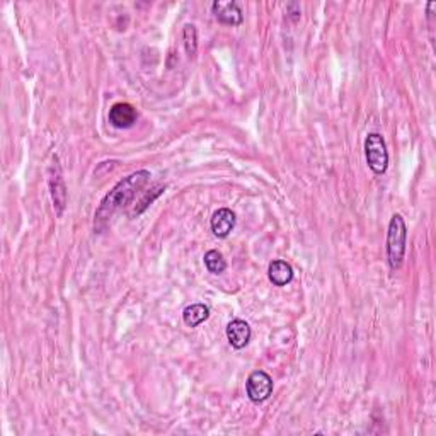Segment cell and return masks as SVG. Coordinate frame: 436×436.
Wrapping results in <instances>:
<instances>
[{"mask_svg":"<svg viewBox=\"0 0 436 436\" xmlns=\"http://www.w3.org/2000/svg\"><path fill=\"white\" fill-rule=\"evenodd\" d=\"M208 317H210V308L204 304L188 305V307L184 308V312H182L184 324L189 327H198L200 324H203Z\"/></svg>","mask_w":436,"mask_h":436,"instance_id":"11","label":"cell"},{"mask_svg":"<svg viewBox=\"0 0 436 436\" xmlns=\"http://www.w3.org/2000/svg\"><path fill=\"white\" fill-rule=\"evenodd\" d=\"M234 227H236V213L229 208H220L211 217V232L220 238L229 236Z\"/></svg>","mask_w":436,"mask_h":436,"instance_id":"9","label":"cell"},{"mask_svg":"<svg viewBox=\"0 0 436 436\" xmlns=\"http://www.w3.org/2000/svg\"><path fill=\"white\" fill-rule=\"evenodd\" d=\"M268 278L274 286H286L293 279V268L283 259L273 261L268 268Z\"/></svg>","mask_w":436,"mask_h":436,"instance_id":"10","label":"cell"},{"mask_svg":"<svg viewBox=\"0 0 436 436\" xmlns=\"http://www.w3.org/2000/svg\"><path fill=\"white\" fill-rule=\"evenodd\" d=\"M245 392L252 402H264L273 394V378L263 370H256L249 375L245 382Z\"/></svg>","mask_w":436,"mask_h":436,"instance_id":"4","label":"cell"},{"mask_svg":"<svg viewBox=\"0 0 436 436\" xmlns=\"http://www.w3.org/2000/svg\"><path fill=\"white\" fill-rule=\"evenodd\" d=\"M50 189L51 198H53V207L58 215L63 213L67 204V186L63 181L62 167L58 164V157H53V162L50 166Z\"/></svg>","mask_w":436,"mask_h":436,"instance_id":"5","label":"cell"},{"mask_svg":"<svg viewBox=\"0 0 436 436\" xmlns=\"http://www.w3.org/2000/svg\"><path fill=\"white\" fill-rule=\"evenodd\" d=\"M211 10H213L215 17L222 22V24L227 26H238L244 21V16H242V10L238 7L237 2H217L211 3Z\"/></svg>","mask_w":436,"mask_h":436,"instance_id":"7","label":"cell"},{"mask_svg":"<svg viewBox=\"0 0 436 436\" xmlns=\"http://www.w3.org/2000/svg\"><path fill=\"white\" fill-rule=\"evenodd\" d=\"M406 241H408V227L402 215L396 213L390 218L389 232H387V258L392 270H399L404 263Z\"/></svg>","mask_w":436,"mask_h":436,"instance_id":"2","label":"cell"},{"mask_svg":"<svg viewBox=\"0 0 436 436\" xmlns=\"http://www.w3.org/2000/svg\"><path fill=\"white\" fill-rule=\"evenodd\" d=\"M227 339L236 349H242L251 341V326L242 319H234L227 326Z\"/></svg>","mask_w":436,"mask_h":436,"instance_id":"8","label":"cell"},{"mask_svg":"<svg viewBox=\"0 0 436 436\" xmlns=\"http://www.w3.org/2000/svg\"><path fill=\"white\" fill-rule=\"evenodd\" d=\"M148 179H150V173H148V171H139V173H133L132 176L119 181L118 184L104 196V200L101 201L94 217L96 230L101 232V230L107 225L110 218L113 217L118 210H121L126 204L132 203L133 198L139 195L140 189L147 184Z\"/></svg>","mask_w":436,"mask_h":436,"instance_id":"1","label":"cell"},{"mask_svg":"<svg viewBox=\"0 0 436 436\" xmlns=\"http://www.w3.org/2000/svg\"><path fill=\"white\" fill-rule=\"evenodd\" d=\"M162 191H164V188H162V186H160V188H157V189H154V193H152V195H147V196H145V200H143V201H141V207L139 208V210H137V213H141V211H143V210H145V208H147V207H148V204H150V203H152V201H154L155 198H157V196H159V195H160V193H162Z\"/></svg>","mask_w":436,"mask_h":436,"instance_id":"14","label":"cell"},{"mask_svg":"<svg viewBox=\"0 0 436 436\" xmlns=\"http://www.w3.org/2000/svg\"><path fill=\"white\" fill-rule=\"evenodd\" d=\"M204 266H207V270L210 271L211 274H222L223 271H225L227 268V263L225 259H223L222 252L218 251H208L207 254H204Z\"/></svg>","mask_w":436,"mask_h":436,"instance_id":"12","label":"cell"},{"mask_svg":"<svg viewBox=\"0 0 436 436\" xmlns=\"http://www.w3.org/2000/svg\"><path fill=\"white\" fill-rule=\"evenodd\" d=\"M365 155H367L368 167L375 174H383L389 167V152L383 137L380 133H368L365 140Z\"/></svg>","mask_w":436,"mask_h":436,"instance_id":"3","label":"cell"},{"mask_svg":"<svg viewBox=\"0 0 436 436\" xmlns=\"http://www.w3.org/2000/svg\"><path fill=\"white\" fill-rule=\"evenodd\" d=\"M137 110L128 103H116L111 106L110 110V123L114 126V128L119 130H126L132 128L137 123Z\"/></svg>","mask_w":436,"mask_h":436,"instance_id":"6","label":"cell"},{"mask_svg":"<svg viewBox=\"0 0 436 436\" xmlns=\"http://www.w3.org/2000/svg\"><path fill=\"white\" fill-rule=\"evenodd\" d=\"M184 48L189 57H195L198 51V33L193 24L184 26Z\"/></svg>","mask_w":436,"mask_h":436,"instance_id":"13","label":"cell"}]
</instances>
